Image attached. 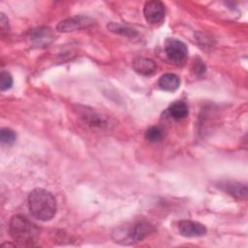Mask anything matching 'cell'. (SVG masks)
<instances>
[{
    "label": "cell",
    "mask_w": 248,
    "mask_h": 248,
    "mask_svg": "<svg viewBox=\"0 0 248 248\" xmlns=\"http://www.w3.org/2000/svg\"><path fill=\"white\" fill-rule=\"evenodd\" d=\"M28 205L31 214L41 221L51 220L57 210L54 196L42 188H36L28 196Z\"/></svg>",
    "instance_id": "cell-1"
},
{
    "label": "cell",
    "mask_w": 248,
    "mask_h": 248,
    "mask_svg": "<svg viewBox=\"0 0 248 248\" xmlns=\"http://www.w3.org/2000/svg\"><path fill=\"white\" fill-rule=\"evenodd\" d=\"M11 237L21 245H34L39 239V228L23 215H14L9 224Z\"/></svg>",
    "instance_id": "cell-2"
},
{
    "label": "cell",
    "mask_w": 248,
    "mask_h": 248,
    "mask_svg": "<svg viewBox=\"0 0 248 248\" xmlns=\"http://www.w3.org/2000/svg\"><path fill=\"white\" fill-rule=\"evenodd\" d=\"M154 232L151 224L140 221L127 228H118L112 233L115 242L123 245H131L143 240Z\"/></svg>",
    "instance_id": "cell-3"
},
{
    "label": "cell",
    "mask_w": 248,
    "mask_h": 248,
    "mask_svg": "<svg viewBox=\"0 0 248 248\" xmlns=\"http://www.w3.org/2000/svg\"><path fill=\"white\" fill-rule=\"evenodd\" d=\"M165 51L168 58L173 64H182L187 59V46L179 40L168 39L165 43Z\"/></svg>",
    "instance_id": "cell-4"
},
{
    "label": "cell",
    "mask_w": 248,
    "mask_h": 248,
    "mask_svg": "<svg viewBox=\"0 0 248 248\" xmlns=\"http://www.w3.org/2000/svg\"><path fill=\"white\" fill-rule=\"evenodd\" d=\"M166 15L165 5L161 1H148L143 8V16L150 24L161 23Z\"/></svg>",
    "instance_id": "cell-5"
},
{
    "label": "cell",
    "mask_w": 248,
    "mask_h": 248,
    "mask_svg": "<svg viewBox=\"0 0 248 248\" xmlns=\"http://www.w3.org/2000/svg\"><path fill=\"white\" fill-rule=\"evenodd\" d=\"M94 20L88 16H75L60 21L57 24V30L60 32H72L75 30H79L87 28L93 25Z\"/></svg>",
    "instance_id": "cell-6"
},
{
    "label": "cell",
    "mask_w": 248,
    "mask_h": 248,
    "mask_svg": "<svg viewBox=\"0 0 248 248\" xmlns=\"http://www.w3.org/2000/svg\"><path fill=\"white\" fill-rule=\"evenodd\" d=\"M54 33L49 27H37L30 30L28 39L30 43L35 46H46L50 45L54 40Z\"/></svg>",
    "instance_id": "cell-7"
},
{
    "label": "cell",
    "mask_w": 248,
    "mask_h": 248,
    "mask_svg": "<svg viewBox=\"0 0 248 248\" xmlns=\"http://www.w3.org/2000/svg\"><path fill=\"white\" fill-rule=\"evenodd\" d=\"M178 231L185 237H199L206 233V228L196 221L181 220L178 223Z\"/></svg>",
    "instance_id": "cell-8"
},
{
    "label": "cell",
    "mask_w": 248,
    "mask_h": 248,
    "mask_svg": "<svg viewBox=\"0 0 248 248\" xmlns=\"http://www.w3.org/2000/svg\"><path fill=\"white\" fill-rule=\"evenodd\" d=\"M219 187L229 195L237 199H245L247 196V187L245 184L229 181L223 182L219 185Z\"/></svg>",
    "instance_id": "cell-9"
},
{
    "label": "cell",
    "mask_w": 248,
    "mask_h": 248,
    "mask_svg": "<svg viewBox=\"0 0 248 248\" xmlns=\"http://www.w3.org/2000/svg\"><path fill=\"white\" fill-rule=\"evenodd\" d=\"M134 70L143 76L152 75L156 71V64L153 60L144 57H139L133 62Z\"/></svg>",
    "instance_id": "cell-10"
},
{
    "label": "cell",
    "mask_w": 248,
    "mask_h": 248,
    "mask_svg": "<svg viewBox=\"0 0 248 248\" xmlns=\"http://www.w3.org/2000/svg\"><path fill=\"white\" fill-rule=\"evenodd\" d=\"M80 116L83 118L85 123H87V125H89L91 127L104 128V127L108 126L107 120L104 117H102L100 114L96 113L92 109H85V108H83L81 110Z\"/></svg>",
    "instance_id": "cell-11"
},
{
    "label": "cell",
    "mask_w": 248,
    "mask_h": 248,
    "mask_svg": "<svg viewBox=\"0 0 248 248\" xmlns=\"http://www.w3.org/2000/svg\"><path fill=\"white\" fill-rule=\"evenodd\" d=\"M158 84L161 89L165 91H175L179 85H180V79L179 78L171 73H167L161 76V78L158 80Z\"/></svg>",
    "instance_id": "cell-12"
},
{
    "label": "cell",
    "mask_w": 248,
    "mask_h": 248,
    "mask_svg": "<svg viewBox=\"0 0 248 248\" xmlns=\"http://www.w3.org/2000/svg\"><path fill=\"white\" fill-rule=\"evenodd\" d=\"M169 112L176 120L183 119L188 115V106L183 101H175L169 107Z\"/></svg>",
    "instance_id": "cell-13"
},
{
    "label": "cell",
    "mask_w": 248,
    "mask_h": 248,
    "mask_svg": "<svg viewBox=\"0 0 248 248\" xmlns=\"http://www.w3.org/2000/svg\"><path fill=\"white\" fill-rule=\"evenodd\" d=\"M108 29L115 34H119L122 36H126V37H131L134 38L136 36H138V32L133 29L132 27H129L127 25L124 24H120V23H115V22H110L108 24Z\"/></svg>",
    "instance_id": "cell-14"
},
{
    "label": "cell",
    "mask_w": 248,
    "mask_h": 248,
    "mask_svg": "<svg viewBox=\"0 0 248 248\" xmlns=\"http://www.w3.org/2000/svg\"><path fill=\"white\" fill-rule=\"evenodd\" d=\"M145 138L150 142L161 141L164 138V131L161 128L157 127V126L150 127L145 132Z\"/></svg>",
    "instance_id": "cell-15"
},
{
    "label": "cell",
    "mask_w": 248,
    "mask_h": 248,
    "mask_svg": "<svg viewBox=\"0 0 248 248\" xmlns=\"http://www.w3.org/2000/svg\"><path fill=\"white\" fill-rule=\"evenodd\" d=\"M0 140L4 144H13L16 140V135L15 131L10 128H2L0 132Z\"/></svg>",
    "instance_id": "cell-16"
},
{
    "label": "cell",
    "mask_w": 248,
    "mask_h": 248,
    "mask_svg": "<svg viewBox=\"0 0 248 248\" xmlns=\"http://www.w3.org/2000/svg\"><path fill=\"white\" fill-rule=\"evenodd\" d=\"M13 85V78L8 72H1L0 75V88L2 91L8 90Z\"/></svg>",
    "instance_id": "cell-17"
},
{
    "label": "cell",
    "mask_w": 248,
    "mask_h": 248,
    "mask_svg": "<svg viewBox=\"0 0 248 248\" xmlns=\"http://www.w3.org/2000/svg\"><path fill=\"white\" fill-rule=\"evenodd\" d=\"M0 25H1L2 34L9 32V20L3 13L0 14Z\"/></svg>",
    "instance_id": "cell-18"
}]
</instances>
